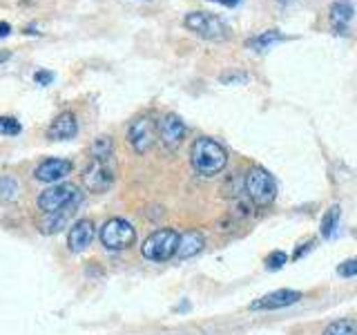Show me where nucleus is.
I'll return each instance as SVG.
<instances>
[{
  "instance_id": "f257e3e1",
  "label": "nucleus",
  "mask_w": 357,
  "mask_h": 335,
  "mask_svg": "<svg viewBox=\"0 0 357 335\" xmlns=\"http://www.w3.org/2000/svg\"><path fill=\"white\" fill-rule=\"evenodd\" d=\"M190 165L201 177H217L228 165V150L210 137H199L190 145Z\"/></svg>"
},
{
  "instance_id": "f03ea898",
  "label": "nucleus",
  "mask_w": 357,
  "mask_h": 335,
  "mask_svg": "<svg viewBox=\"0 0 357 335\" xmlns=\"http://www.w3.org/2000/svg\"><path fill=\"white\" fill-rule=\"evenodd\" d=\"M183 25L188 31H192L195 36L204 38V40L223 43L230 38L228 22L215 14H208V11H190V14H185V18H183Z\"/></svg>"
},
{
  "instance_id": "7ed1b4c3",
  "label": "nucleus",
  "mask_w": 357,
  "mask_h": 335,
  "mask_svg": "<svg viewBox=\"0 0 357 335\" xmlns=\"http://www.w3.org/2000/svg\"><path fill=\"white\" fill-rule=\"evenodd\" d=\"M178 239H181V232H176L174 228H159L152 234H148V239L143 241L141 255L148 262L163 264L167 260H172V257H176Z\"/></svg>"
},
{
  "instance_id": "20e7f679",
  "label": "nucleus",
  "mask_w": 357,
  "mask_h": 335,
  "mask_svg": "<svg viewBox=\"0 0 357 335\" xmlns=\"http://www.w3.org/2000/svg\"><path fill=\"white\" fill-rule=\"evenodd\" d=\"M98 239L103 244L105 251H114V253L128 251L130 246H134V241H137V228H134L128 219L112 217L100 226Z\"/></svg>"
},
{
  "instance_id": "39448f33",
  "label": "nucleus",
  "mask_w": 357,
  "mask_h": 335,
  "mask_svg": "<svg viewBox=\"0 0 357 335\" xmlns=\"http://www.w3.org/2000/svg\"><path fill=\"white\" fill-rule=\"evenodd\" d=\"M243 188L248 193L250 201L257 206H271L277 199V181L275 177L261 165H252L248 174L243 177Z\"/></svg>"
},
{
  "instance_id": "423d86ee",
  "label": "nucleus",
  "mask_w": 357,
  "mask_h": 335,
  "mask_svg": "<svg viewBox=\"0 0 357 335\" xmlns=\"http://www.w3.org/2000/svg\"><path fill=\"white\" fill-rule=\"evenodd\" d=\"M116 179V168H114V156H92L83 172V184L89 193H107L114 186Z\"/></svg>"
},
{
  "instance_id": "0eeeda50",
  "label": "nucleus",
  "mask_w": 357,
  "mask_h": 335,
  "mask_svg": "<svg viewBox=\"0 0 357 335\" xmlns=\"http://www.w3.org/2000/svg\"><path fill=\"white\" fill-rule=\"evenodd\" d=\"M81 201H83V195L74 184H54L50 188H45L38 195V208L45 215H50V212L81 204Z\"/></svg>"
},
{
  "instance_id": "6e6552de",
  "label": "nucleus",
  "mask_w": 357,
  "mask_h": 335,
  "mask_svg": "<svg viewBox=\"0 0 357 335\" xmlns=\"http://www.w3.org/2000/svg\"><path fill=\"white\" fill-rule=\"evenodd\" d=\"M159 134V123L154 121L152 114H141L130 121L128 128V143L137 154H145L152 150V145Z\"/></svg>"
},
{
  "instance_id": "1a4fd4ad",
  "label": "nucleus",
  "mask_w": 357,
  "mask_h": 335,
  "mask_svg": "<svg viewBox=\"0 0 357 335\" xmlns=\"http://www.w3.org/2000/svg\"><path fill=\"white\" fill-rule=\"evenodd\" d=\"M185 134H188V128L178 114H172L170 112V114H165L159 121V139H161L165 150H170V152L178 150V145L183 143Z\"/></svg>"
},
{
  "instance_id": "9d476101",
  "label": "nucleus",
  "mask_w": 357,
  "mask_h": 335,
  "mask_svg": "<svg viewBox=\"0 0 357 335\" xmlns=\"http://www.w3.org/2000/svg\"><path fill=\"white\" fill-rule=\"evenodd\" d=\"M74 163L70 159H59V156H50V159L40 161L33 168V179L43 184H56L65 179L67 174H72Z\"/></svg>"
},
{
  "instance_id": "9b49d317",
  "label": "nucleus",
  "mask_w": 357,
  "mask_h": 335,
  "mask_svg": "<svg viewBox=\"0 0 357 335\" xmlns=\"http://www.w3.org/2000/svg\"><path fill=\"white\" fill-rule=\"evenodd\" d=\"M304 297L299 290H290V288H279L268 293L259 299H255L252 304L248 306L250 311H277V308H286V306H293L297 302Z\"/></svg>"
},
{
  "instance_id": "f8f14e48",
  "label": "nucleus",
  "mask_w": 357,
  "mask_h": 335,
  "mask_svg": "<svg viewBox=\"0 0 357 335\" xmlns=\"http://www.w3.org/2000/svg\"><path fill=\"white\" fill-rule=\"evenodd\" d=\"M96 234V226L92 219H78L70 226L67 232V248L72 253H83L87 251V246H92Z\"/></svg>"
},
{
  "instance_id": "ddd939ff",
  "label": "nucleus",
  "mask_w": 357,
  "mask_h": 335,
  "mask_svg": "<svg viewBox=\"0 0 357 335\" xmlns=\"http://www.w3.org/2000/svg\"><path fill=\"white\" fill-rule=\"evenodd\" d=\"M78 134V119L74 112H61L47 128L50 141H72Z\"/></svg>"
},
{
  "instance_id": "4468645a",
  "label": "nucleus",
  "mask_w": 357,
  "mask_h": 335,
  "mask_svg": "<svg viewBox=\"0 0 357 335\" xmlns=\"http://www.w3.org/2000/svg\"><path fill=\"white\" fill-rule=\"evenodd\" d=\"M204 234L199 230H188L181 234V239H178V251H176V260H192L197 257L201 251H204Z\"/></svg>"
},
{
  "instance_id": "2eb2a0df",
  "label": "nucleus",
  "mask_w": 357,
  "mask_h": 335,
  "mask_svg": "<svg viewBox=\"0 0 357 335\" xmlns=\"http://www.w3.org/2000/svg\"><path fill=\"white\" fill-rule=\"evenodd\" d=\"M355 16V7L351 0H337V3H333L331 7V25L337 34H346L349 29V22L353 20Z\"/></svg>"
},
{
  "instance_id": "dca6fc26",
  "label": "nucleus",
  "mask_w": 357,
  "mask_h": 335,
  "mask_svg": "<svg viewBox=\"0 0 357 335\" xmlns=\"http://www.w3.org/2000/svg\"><path fill=\"white\" fill-rule=\"evenodd\" d=\"M76 206H67L63 210H56V212H50V215H45L43 223H40V232L43 234H54V232H61L65 226H67V221H70V217L76 212Z\"/></svg>"
},
{
  "instance_id": "f3484780",
  "label": "nucleus",
  "mask_w": 357,
  "mask_h": 335,
  "mask_svg": "<svg viewBox=\"0 0 357 335\" xmlns=\"http://www.w3.org/2000/svg\"><path fill=\"white\" fill-rule=\"evenodd\" d=\"M282 40H286V36L279 29H266V31L245 40V47L255 50V52H266L268 47H273L275 43H282Z\"/></svg>"
},
{
  "instance_id": "a211bd4d",
  "label": "nucleus",
  "mask_w": 357,
  "mask_h": 335,
  "mask_svg": "<svg viewBox=\"0 0 357 335\" xmlns=\"http://www.w3.org/2000/svg\"><path fill=\"white\" fill-rule=\"evenodd\" d=\"M340 219H342V208L337 204L324 212V217H321V237L324 239L335 237V232L340 228Z\"/></svg>"
},
{
  "instance_id": "6ab92c4d",
  "label": "nucleus",
  "mask_w": 357,
  "mask_h": 335,
  "mask_svg": "<svg viewBox=\"0 0 357 335\" xmlns=\"http://www.w3.org/2000/svg\"><path fill=\"white\" fill-rule=\"evenodd\" d=\"M321 335H357V322L355 320H337L328 324Z\"/></svg>"
},
{
  "instance_id": "aec40b11",
  "label": "nucleus",
  "mask_w": 357,
  "mask_h": 335,
  "mask_svg": "<svg viewBox=\"0 0 357 335\" xmlns=\"http://www.w3.org/2000/svg\"><path fill=\"white\" fill-rule=\"evenodd\" d=\"M92 156H114V141L107 134H100L92 141V148H89Z\"/></svg>"
},
{
  "instance_id": "412c9836",
  "label": "nucleus",
  "mask_w": 357,
  "mask_h": 335,
  "mask_svg": "<svg viewBox=\"0 0 357 335\" xmlns=\"http://www.w3.org/2000/svg\"><path fill=\"white\" fill-rule=\"evenodd\" d=\"M18 195H20V184L16 181L14 177H3L0 179V199L3 201H14V199H18Z\"/></svg>"
},
{
  "instance_id": "4be33fe9",
  "label": "nucleus",
  "mask_w": 357,
  "mask_h": 335,
  "mask_svg": "<svg viewBox=\"0 0 357 335\" xmlns=\"http://www.w3.org/2000/svg\"><path fill=\"white\" fill-rule=\"evenodd\" d=\"M22 132V126L16 117H0V134L3 137H18Z\"/></svg>"
},
{
  "instance_id": "5701e85b",
  "label": "nucleus",
  "mask_w": 357,
  "mask_h": 335,
  "mask_svg": "<svg viewBox=\"0 0 357 335\" xmlns=\"http://www.w3.org/2000/svg\"><path fill=\"white\" fill-rule=\"evenodd\" d=\"M286 264H288V255L284 251H275L268 255V260H266L268 271H279V268H284Z\"/></svg>"
},
{
  "instance_id": "b1692460",
  "label": "nucleus",
  "mask_w": 357,
  "mask_h": 335,
  "mask_svg": "<svg viewBox=\"0 0 357 335\" xmlns=\"http://www.w3.org/2000/svg\"><path fill=\"white\" fill-rule=\"evenodd\" d=\"M337 275L342 277H355L357 275V257L355 260H346L337 266Z\"/></svg>"
},
{
  "instance_id": "393cba45",
  "label": "nucleus",
  "mask_w": 357,
  "mask_h": 335,
  "mask_svg": "<svg viewBox=\"0 0 357 335\" xmlns=\"http://www.w3.org/2000/svg\"><path fill=\"white\" fill-rule=\"evenodd\" d=\"M312 248H315V239H308V241H304V244H299V248L293 253V257H290V260H293V262H299L301 257H304L306 253H310Z\"/></svg>"
},
{
  "instance_id": "a878e982",
  "label": "nucleus",
  "mask_w": 357,
  "mask_h": 335,
  "mask_svg": "<svg viewBox=\"0 0 357 335\" xmlns=\"http://www.w3.org/2000/svg\"><path fill=\"white\" fill-rule=\"evenodd\" d=\"M33 81H36V85L45 87V85H50L54 81V74L47 72V70H38L36 74H33Z\"/></svg>"
},
{
  "instance_id": "bb28decb",
  "label": "nucleus",
  "mask_w": 357,
  "mask_h": 335,
  "mask_svg": "<svg viewBox=\"0 0 357 335\" xmlns=\"http://www.w3.org/2000/svg\"><path fill=\"white\" fill-rule=\"evenodd\" d=\"M245 81H248V74H223L221 76V83H226V85L245 83Z\"/></svg>"
},
{
  "instance_id": "cd10ccee",
  "label": "nucleus",
  "mask_w": 357,
  "mask_h": 335,
  "mask_svg": "<svg viewBox=\"0 0 357 335\" xmlns=\"http://www.w3.org/2000/svg\"><path fill=\"white\" fill-rule=\"evenodd\" d=\"M11 31V25L9 22H0V38H7Z\"/></svg>"
},
{
  "instance_id": "c85d7f7f",
  "label": "nucleus",
  "mask_w": 357,
  "mask_h": 335,
  "mask_svg": "<svg viewBox=\"0 0 357 335\" xmlns=\"http://www.w3.org/2000/svg\"><path fill=\"white\" fill-rule=\"evenodd\" d=\"M212 3H219V5H226V7H237L241 0H212Z\"/></svg>"
}]
</instances>
